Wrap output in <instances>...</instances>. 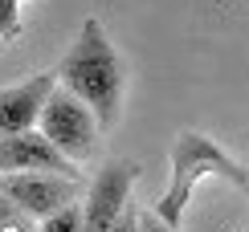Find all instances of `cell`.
<instances>
[{
    "label": "cell",
    "instance_id": "1",
    "mask_svg": "<svg viewBox=\"0 0 249 232\" xmlns=\"http://www.w3.org/2000/svg\"><path fill=\"white\" fill-rule=\"evenodd\" d=\"M57 86L70 90L78 102H86L90 114L98 118V131H110L119 122V110H123V61L110 45L102 20L86 17L78 29V41L70 45V53L57 61L53 69Z\"/></svg>",
    "mask_w": 249,
    "mask_h": 232
},
{
    "label": "cell",
    "instance_id": "2",
    "mask_svg": "<svg viewBox=\"0 0 249 232\" xmlns=\"http://www.w3.org/2000/svg\"><path fill=\"white\" fill-rule=\"evenodd\" d=\"M209 175L229 179L237 192H245V183H249L245 163H237L229 151H221L209 134H200V131H180V134H176V143H172V179H168V192L160 196L155 216H160L168 228H180L184 208H188L196 183L209 179Z\"/></svg>",
    "mask_w": 249,
    "mask_h": 232
},
{
    "label": "cell",
    "instance_id": "3",
    "mask_svg": "<svg viewBox=\"0 0 249 232\" xmlns=\"http://www.w3.org/2000/svg\"><path fill=\"white\" fill-rule=\"evenodd\" d=\"M37 131L45 134V143L53 147L57 155H66L70 163H90L102 151V131L98 118L90 114L86 102H78L70 90L53 86L41 102L37 114Z\"/></svg>",
    "mask_w": 249,
    "mask_h": 232
},
{
    "label": "cell",
    "instance_id": "4",
    "mask_svg": "<svg viewBox=\"0 0 249 232\" xmlns=\"http://www.w3.org/2000/svg\"><path fill=\"white\" fill-rule=\"evenodd\" d=\"M135 179H139V163H131V159L102 163V171L94 175L86 199L78 204V212H82V232H110V224L119 220V212L131 204Z\"/></svg>",
    "mask_w": 249,
    "mask_h": 232
},
{
    "label": "cell",
    "instance_id": "5",
    "mask_svg": "<svg viewBox=\"0 0 249 232\" xmlns=\"http://www.w3.org/2000/svg\"><path fill=\"white\" fill-rule=\"evenodd\" d=\"M0 192L25 212L29 220H45L49 212L66 208L78 199V175H53V171H4L0 175Z\"/></svg>",
    "mask_w": 249,
    "mask_h": 232
},
{
    "label": "cell",
    "instance_id": "6",
    "mask_svg": "<svg viewBox=\"0 0 249 232\" xmlns=\"http://www.w3.org/2000/svg\"><path fill=\"white\" fill-rule=\"evenodd\" d=\"M4 171H53V175H78V167L66 159V155H57L53 147L45 143V134L37 131V126H29V131L20 134H8V139H0V175Z\"/></svg>",
    "mask_w": 249,
    "mask_h": 232
},
{
    "label": "cell",
    "instance_id": "7",
    "mask_svg": "<svg viewBox=\"0 0 249 232\" xmlns=\"http://www.w3.org/2000/svg\"><path fill=\"white\" fill-rule=\"evenodd\" d=\"M53 86H57L53 69H49V73H33V78L17 82V86H0V139L37 126L41 102H45V94Z\"/></svg>",
    "mask_w": 249,
    "mask_h": 232
},
{
    "label": "cell",
    "instance_id": "8",
    "mask_svg": "<svg viewBox=\"0 0 249 232\" xmlns=\"http://www.w3.org/2000/svg\"><path fill=\"white\" fill-rule=\"evenodd\" d=\"M33 232H82V212H78V199H70L66 208L49 212L45 220H37Z\"/></svg>",
    "mask_w": 249,
    "mask_h": 232
},
{
    "label": "cell",
    "instance_id": "9",
    "mask_svg": "<svg viewBox=\"0 0 249 232\" xmlns=\"http://www.w3.org/2000/svg\"><path fill=\"white\" fill-rule=\"evenodd\" d=\"M0 232H33V220L20 212L4 192H0Z\"/></svg>",
    "mask_w": 249,
    "mask_h": 232
},
{
    "label": "cell",
    "instance_id": "10",
    "mask_svg": "<svg viewBox=\"0 0 249 232\" xmlns=\"http://www.w3.org/2000/svg\"><path fill=\"white\" fill-rule=\"evenodd\" d=\"M0 37L4 41L20 37V0H0Z\"/></svg>",
    "mask_w": 249,
    "mask_h": 232
},
{
    "label": "cell",
    "instance_id": "11",
    "mask_svg": "<svg viewBox=\"0 0 249 232\" xmlns=\"http://www.w3.org/2000/svg\"><path fill=\"white\" fill-rule=\"evenodd\" d=\"M110 232H139V208L127 204V208L119 212V220L110 224Z\"/></svg>",
    "mask_w": 249,
    "mask_h": 232
},
{
    "label": "cell",
    "instance_id": "12",
    "mask_svg": "<svg viewBox=\"0 0 249 232\" xmlns=\"http://www.w3.org/2000/svg\"><path fill=\"white\" fill-rule=\"evenodd\" d=\"M139 232H176V228H168L155 212H139Z\"/></svg>",
    "mask_w": 249,
    "mask_h": 232
}]
</instances>
